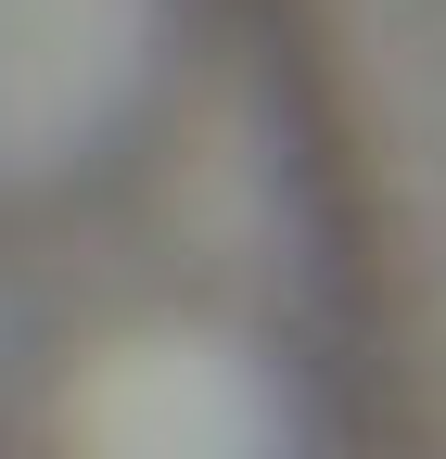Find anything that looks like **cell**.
<instances>
[{"label": "cell", "instance_id": "1", "mask_svg": "<svg viewBox=\"0 0 446 459\" xmlns=\"http://www.w3.org/2000/svg\"><path fill=\"white\" fill-rule=\"evenodd\" d=\"M217 90V0H0V243L116 217Z\"/></svg>", "mask_w": 446, "mask_h": 459}, {"label": "cell", "instance_id": "2", "mask_svg": "<svg viewBox=\"0 0 446 459\" xmlns=\"http://www.w3.org/2000/svg\"><path fill=\"white\" fill-rule=\"evenodd\" d=\"M26 434L39 459H319V383L281 319L166 281L51 344Z\"/></svg>", "mask_w": 446, "mask_h": 459}]
</instances>
